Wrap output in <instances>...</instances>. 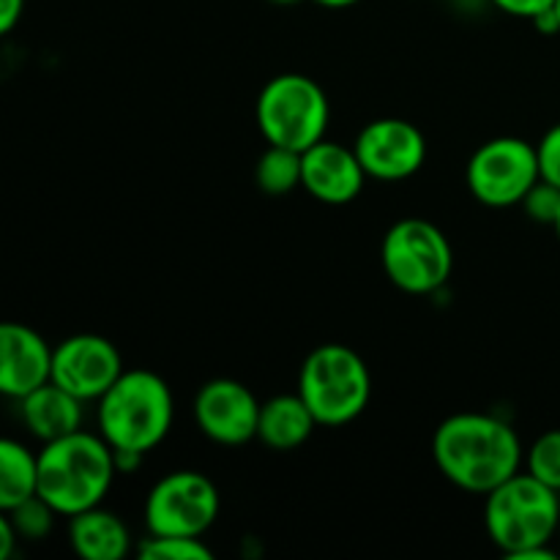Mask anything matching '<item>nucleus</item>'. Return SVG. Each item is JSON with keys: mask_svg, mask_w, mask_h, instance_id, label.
<instances>
[{"mask_svg": "<svg viewBox=\"0 0 560 560\" xmlns=\"http://www.w3.org/2000/svg\"><path fill=\"white\" fill-rule=\"evenodd\" d=\"M69 545L85 560H124L131 552V530L115 512L93 506L69 517Z\"/></svg>", "mask_w": 560, "mask_h": 560, "instance_id": "16", "label": "nucleus"}, {"mask_svg": "<svg viewBox=\"0 0 560 560\" xmlns=\"http://www.w3.org/2000/svg\"><path fill=\"white\" fill-rule=\"evenodd\" d=\"M432 457L454 487L487 495L520 474L523 443L514 427L498 416L457 413L435 430Z\"/></svg>", "mask_w": 560, "mask_h": 560, "instance_id": "1", "label": "nucleus"}, {"mask_svg": "<svg viewBox=\"0 0 560 560\" xmlns=\"http://www.w3.org/2000/svg\"><path fill=\"white\" fill-rule=\"evenodd\" d=\"M22 9H25V0H0V38L14 31V25L22 16Z\"/></svg>", "mask_w": 560, "mask_h": 560, "instance_id": "26", "label": "nucleus"}, {"mask_svg": "<svg viewBox=\"0 0 560 560\" xmlns=\"http://www.w3.org/2000/svg\"><path fill=\"white\" fill-rule=\"evenodd\" d=\"M195 421L208 441L219 446H244L257 438L260 402L244 383L217 377L197 392Z\"/></svg>", "mask_w": 560, "mask_h": 560, "instance_id": "12", "label": "nucleus"}, {"mask_svg": "<svg viewBox=\"0 0 560 560\" xmlns=\"http://www.w3.org/2000/svg\"><path fill=\"white\" fill-rule=\"evenodd\" d=\"M525 465H528L530 476L560 492V430H550L536 438L534 446L528 448Z\"/></svg>", "mask_w": 560, "mask_h": 560, "instance_id": "22", "label": "nucleus"}, {"mask_svg": "<svg viewBox=\"0 0 560 560\" xmlns=\"http://www.w3.org/2000/svg\"><path fill=\"white\" fill-rule=\"evenodd\" d=\"M556 233H558V238H560V213H558V222H556Z\"/></svg>", "mask_w": 560, "mask_h": 560, "instance_id": "31", "label": "nucleus"}, {"mask_svg": "<svg viewBox=\"0 0 560 560\" xmlns=\"http://www.w3.org/2000/svg\"><path fill=\"white\" fill-rule=\"evenodd\" d=\"M539 178L536 145L520 137H495L485 142L465 170L470 195L490 208L517 206Z\"/></svg>", "mask_w": 560, "mask_h": 560, "instance_id": "9", "label": "nucleus"}, {"mask_svg": "<svg viewBox=\"0 0 560 560\" xmlns=\"http://www.w3.org/2000/svg\"><path fill=\"white\" fill-rule=\"evenodd\" d=\"M22 424L42 443L82 430V399L47 381L20 399Z\"/></svg>", "mask_w": 560, "mask_h": 560, "instance_id": "15", "label": "nucleus"}, {"mask_svg": "<svg viewBox=\"0 0 560 560\" xmlns=\"http://www.w3.org/2000/svg\"><path fill=\"white\" fill-rule=\"evenodd\" d=\"M523 208L534 222L552 224V228H556L560 213V189L539 178L534 184V189L523 197Z\"/></svg>", "mask_w": 560, "mask_h": 560, "instance_id": "23", "label": "nucleus"}, {"mask_svg": "<svg viewBox=\"0 0 560 560\" xmlns=\"http://www.w3.org/2000/svg\"><path fill=\"white\" fill-rule=\"evenodd\" d=\"M16 530L11 525L9 514L0 512V560H5L9 556H14V547H16Z\"/></svg>", "mask_w": 560, "mask_h": 560, "instance_id": "27", "label": "nucleus"}, {"mask_svg": "<svg viewBox=\"0 0 560 560\" xmlns=\"http://www.w3.org/2000/svg\"><path fill=\"white\" fill-rule=\"evenodd\" d=\"M501 11L512 16H523V20H536L539 14L552 9L556 0H492Z\"/></svg>", "mask_w": 560, "mask_h": 560, "instance_id": "25", "label": "nucleus"}, {"mask_svg": "<svg viewBox=\"0 0 560 560\" xmlns=\"http://www.w3.org/2000/svg\"><path fill=\"white\" fill-rule=\"evenodd\" d=\"M317 419L301 394H279L260 405V421H257V441L273 452H293L304 446L315 432Z\"/></svg>", "mask_w": 560, "mask_h": 560, "instance_id": "17", "label": "nucleus"}, {"mask_svg": "<svg viewBox=\"0 0 560 560\" xmlns=\"http://www.w3.org/2000/svg\"><path fill=\"white\" fill-rule=\"evenodd\" d=\"M366 173L353 148L320 140L301 153V186L326 206H345L364 189Z\"/></svg>", "mask_w": 560, "mask_h": 560, "instance_id": "14", "label": "nucleus"}, {"mask_svg": "<svg viewBox=\"0 0 560 560\" xmlns=\"http://www.w3.org/2000/svg\"><path fill=\"white\" fill-rule=\"evenodd\" d=\"M255 115L268 145L304 153L326 140L331 107L326 91L312 77L279 74L268 80L257 96Z\"/></svg>", "mask_w": 560, "mask_h": 560, "instance_id": "6", "label": "nucleus"}, {"mask_svg": "<svg viewBox=\"0 0 560 560\" xmlns=\"http://www.w3.org/2000/svg\"><path fill=\"white\" fill-rule=\"evenodd\" d=\"M36 495V454L14 438H0V512Z\"/></svg>", "mask_w": 560, "mask_h": 560, "instance_id": "18", "label": "nucleus"}, {"mask_svg": "<svg viewBox=\"0 0 560 560\" xmlns=\"http://www.w3.org/2000/svg\"><path fill=\"white\" fill-rule=\"evenodd\" d=\"M315 3L326 5V9H348V5L361 3V0H315Z\"/></svg>", "mask_w": 560, "mask_h": 560, "instance_id": "28", "label": "nucleus"}, {"mask_svg": "<svg viewBox=\"0 0 560 560\" xmlns=\"http://www.w3.org/2000/svg\"><path fill=\"white\" fill-rule=\"evenodd\" d=\"M299 394L317 424L345 427L359 419L370 405V366L345 345H320L301 366Z\"/></svg>", "mask_w": 560, "mask_h": 560, "instance_id": "5", "label": "nucleus"}, {"mask_svg": "<svg viewBox=\"0 0 560 560\" xmlns=\"http://www.w3.org/2000/svg\"><path fill=\"white\" fill-rule=\"evenodd\" d=\"M536 159H539L541 180L560 189V124L541 137L539 145H536Z\"/></svg>", "mask_w": 560, "mask_h": 560, "instance_id": "24", "label": "nucleus"}, {"mask_svg": "<svg viewBox=\"0 0 560 560\" xmlns=\"http://www.w3.org/2000/svg\"><path fill=\"white\" fill-rule=\"evenodd\" d=\"M55 517H58V512L42 495H31L27 501H22L20 506H14L9 512L11 525L16 530V539L25 541L47 539L55 525Z\"/></svg>", "mask_w": 560, "mask_h": 560, "instance_id": "21", "label": "nucleus"}, {"mask_svg": "<svg viewBox=\"0 0 560 560\" xmlns=\"http://www.w3.org/2000/svg\"><path fill=\"white\" fill-rule=\"evenodd\" d=\"M222 498L217 485L197 470H175L151 487L145 528L156 536H202L217 523Z\"/></svg>", "mask_w": 560, "mask_h": 560, "instance_id": "8", "label": "nucleus"}, {"mask_svg": "<svg viewBox=\"0 0 560 560\" xmlns=\"http://www.w3.org/2000/svg\"><path fill=\"white\" fill-rule=\"evenodd\" d=\"M52 348L36 328L0 320V397L22 399L49 381Z\"/></svg>", "mask_w": 560, "mask_h": 560, "instance_id": "13", "label": "nucleus"}, {"mask_svg": "<svg viewBox=\"0 0 560 560\" xmlns=\"http://www.w3.org/2000/svg\"><path fill=\"white\" fill-rule=\"evenodd\" d=\"M552 11H556V16H558V25H560V0H556V3H552Z\"/></svg>", "mask_w": 560, "mask_h": 560, "instance_id": "30", "label": "nucleus"}, {"mask_svg": "<svg viewBox=\"0 0 560 560\" xmlns=\"http://www.w3.org/2000/svg\"><path fill=\"white\" fill-rule=\"evenodd\" d=\"M268 3H277V5H293V3H301V0H268Z\"/></svg>", "mask_w": 560, "mask_h": 560, "instance_id": "29", "label": "nucleus"}, {"mask_svg": "<svg viewBox=\"0 0 560 560\" xmlns=\"http://www.w3.org/2000/svg\"><path fill=\"white\" fill-rule=\"evenodd\" d=\"M381 262L402 293L427 295L448 282L454 255L441 228L427 219H399L383 238Z\"/></svg>", "mask_w": 560, "mask_h": 560, "instance_id": "7", "label": "nucleus"}, {"mask_svg": "<svg viewBox=\"0 0 560 560\" xmlns=\"http://www.w3.org/2000/svg\"><path fill=\"white\" fill-rule=\"evenodd\" d=\"M140 560H211L213 550L197 536H156L148 534L137 545Z\"/></svg>", "mask_w": 560, "mask_h": 560, "instance_id": "20", "label": "nucleus"}, {"mask_svg": "<svg viewBox=\"0 0 560 560\" xmlns=\"http://www.w3.org/2000/svg\"><path fill=\"white\" fill-rule=\"evenodd\" d=\"M485 528L492 545L509 560L547 547L560 523V498L536 476L514 474L487 492Z\"/></svg>", "mask_w": 560, "mask_h": 560, "instance_id": "4", "label": "nucleus"}, {"mask_svg": "<svg viewBox=\"0 0 560 560\" xmlns=\"http://www.w3.org/2000/svg\"><path fill=\"white\" fill-rule=\"evenodd\" d=\"M255 184L262 195L282 197L301 186V153L268 145L255 164Z\"/></svg>", "mask_w": 560, "mask_h": 560, "instance_id": "19", "label": "nucleus"}, {"mask_svg": "<svg viewBox=\"0 0 560 560\" xmlns=\"http://www.w3.org/2000/svg\"><path fill=\"white\" fill-rule=\"evenodd\" d=\"M353 151L366 178L405 180L424 164L427 140L410 120L381 118L359 131Z\"/></svg>", "mask_w": 560, "mask_h": 560, "instance_id": "11", "label": "nucleus"}, {"mask_svg": "<svg viewBox=\"0 0 560 560\" xmlns=\"http://www.w3.org/2000/svg\"><path fill=\"white\" fill-rule=\"evenodd\" d=\"M124 375L118 348L98 334H74L52 348L49 381L58 383L77 399H98Z\"/></svg>", "mask_w": 560, "mask_h": 560, "instance_id": "10", "label": "nucleus"}, {"mask_svg": "<svg viewBox=\"0 0 560 560\" xmlns=\"http://www.w3.org/2000/svg\"><path fill=\"white\" fill-rule=\"evenodd\" d=\"M96 402L98 435L115 452L148 454L173 430V392L151 370L124 372Z\"/></svg>", "mask_w": 560, "mask_h": 560, "instance_id": "3", "label": "nucleus"}, {"mask_svg": "<svg viewBox=\"0 0 560 560\" xmlns=\"http://www.w3.org/2000/svg\"><path fill=\"white\" fill-rule=\"evenodd\" d=\"M118 476L115 452L102 435L77 430L44 443L36 454V495H42L60 517H74L85 509L102 506Z\"/></svg>", "mask_w": 560, "mask_h": 560, "instance_id": "2", "label": "nucleus"}]
</instances>
